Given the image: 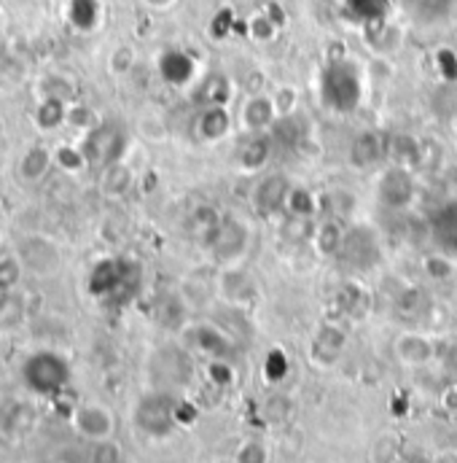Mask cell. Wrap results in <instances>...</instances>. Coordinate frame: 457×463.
<instances>
[{"instance_id":"obj_34","label":"cell","mask_w":457,"mask_h":463,"mask_svg":"<svg viewBox=\"0 0 457 463\" xmlns=\"http://www.w3.org/2000/svg\"><path fill=\"white\" fill-rule=\"evenodd\" d=\"M272 100H275L277 116H280V118H285V116H294V111H296V100H299V95H296V90L283 87V90H277V95H275Z\"/></svg>"},{"instance_id":"obj_35","label":"cell","mask_w":457,"mask_h":463,"mask_svg":"<svg viewBox=\"0 0 457 463\" xmlns=\"http://www.w3.org/2000/svg\"><path fill=\"white\" fill-rule=\"evenodd\" d=\"M210 380L219 383V385H228L234 380V372H231V366H228L224 358H219V361L210 364Z\"/></svg>"},{"instance_id":"obj_6","label":"cell","mask_w":457,"mask_h":463,"mask_svg":"<svg viewBox=\"0 0 457 463\" xmlns=\"http://www.w3.org/2000/svg\"><path fill=\"white\" fill-rule=\"evenodd\" d=\"M247 245H250V230H247V224L239 222V219H234V216H224V222L219 227V234L213 237V242H210L208 250L213 253L216 261L231 267V264H237L245 256Z\"/></svg>"},{"instance_id":"obj_26","label":"cell","mask_w":457,"mask_h":463,"mask_svg":"<svg viewBox=\"0 0 457 463\" xmlns=\"http://www.w3.org/2000/svg\"><path fill=\"white\" fill-rule=\"evenodd\" d=\"M228 100V81L224 76H210L202 84V103L205 106H224Z\"/></svg>"},{"instance_id":"obj_4","label":"cell","mask_w":457,"mask_h":463,"mask_svg":"<svg viewBox=\"0 0 457 463\" xmlns=\"http://www.w3.org/2000/svg\"><path fill=\"white\" fill-rule=\"evenodd\" d=\"M68 364L54 355V353H35L27 364H24V380L33 391L38 393H54L65 385L68 380Z\"/></svg>"},{"instance_id":"obj_30","label":"cell","mask_w":457,"mask_h":463,"mask_svg":"<svg viewBox=\"0 0 457 463\" xmlns=\"http://www.w3.org/2000/svg\"><path fill=\"white\" fill-rule=\"evenodd\" d=\"M269 461V453L266 448L258 442V439H245L239 448H237V456L234 463H266Z\"/></svg>"},{"instance_id":"obj_37","label":"cell","mask_w":457,"mask_h":463,"mask_svg":"<svg viewBox=\"0 0 457 463\" xmlns=\"http://www.w3.org/2000/svg\"><path fill=\"white\" fill-rule=\"evenodd\" d=\"M434 463H457V450H442V453L434 458Z\"/></svg>"},{"instance_id":"obj_19","label":"cell","mask_w":457,"mask_h":463,"mask_svg":"<svg viewBox=\"0 0 457 463\" xmlns=\"http://www.w3.org/2000/svg\"><path fill=\"white\" fill-rule=\"evenodd\" d=\"M344 237H347V232H344V227L340 224V219H337V216L323 219V222L318 224L315 234H312L315 248H318L323 256H337V253L342 250Z\"/></svg>"},{"instance_id":"obj_24","label":"cell","mask_w":457,"mask_h":463,"mask_svg":"<svg viewBox=\"0 0 457 463\" xmlns=\"http://www.w3.org/2000/svg\"><path fill=\"white\" fill-rule=\"evenodd\" d=\"M315 211H318V200L312 197V192L302 186H291V194L285 200V213H291L294 219H307Z\"/></svg>"},{"instance_id":"obj_27","label":"cell","mask_w":457,"mask_h":463,"mask_svg":"<svg viewBox=\"0 0 457 463\" xmlns=\"http://www.w3.org/2000/svg\"><path fill=\"white\" fill-rule=\"evenodd\" d=\"M22 272H24V267L16 253H0V286L3 288H11Z\"/></svg>"},{"instance_id":"obj_9","label":"cell","mask_w":457,"mask_h":463,"mask_svg":"<svg viewBox=\"0 0 457 463\" xmlns=\"http://www.w3.org/2000/svg\"><path fill=\"white\" fill-rule=\"evenodd\" d=\"M277 109H275V100L269 95H250L239 111V121H242V129L250 132V135H261L266 132L275 121H277Z\"/></svg>"},{"instance_id":"obj_16","label":"cell","mask_w":457,"mask_h":463,"mask_svg":"<svg viewBox=\"0 0 457 463\" xmlns=\"http://www.w3.org/2000/svg\"><path fill=\"white\" fill-rule=\"evenodd\" d=\"M65 16L79 33H95L103 22V5L100 0H68Z\"/></svg>"},{"instance_id":"obj_5","label":"cell","mask_w":457,"mask_h":463,"mask_svg":"<svg viewBox=\"0 0 457 463\" xmlns=\"http://www.w3.org/2000/svg\"><path fill=\"white\" fill-rule=\"evenodd\" d=\"M19 261L24 269L41 275V278H49L51 272L60 269L62 264V256H60V248L43 237V234H27L22 242H19V250H16Z\"/></svg>"},{"instance_id":"obj_33","label":"cell","mask_w":457,"mask_h":463,"mask_svg":"<svg viewBox=\"0 0 457 463\" xmlns=\"http://www.w3.org/2000/svg\"><path fill=\"white\" fill-rule=\"evenodd\" d=\"M374 461L377 463L398 461V442H396V437L385 434V437H379V439H377V445H374Z\"/></svg>"},{"instance_id":"obj_36","label":"cell","mask_w":457,"mask_h":463,"mask_svg":"<svg viewBox=\"0 0 457 463\" xmlns=\"http://www.w3.org/2000/svg\"><path fill=\"white\" fill-rule=\"evenodd\" d=\"M140 3L151 11H170L178 0H140Z\"/></svg>"},{"instance_id":"obj_23","label":"cell","mask_w":457,"mask_h":463,"mask_svg":"<svg viewBox=\"0 0 457 463\" xmlns=\"http://www.w3.org/2000/svg\"><path fill=\"white\" fill-rule=\"evenodd\" d=\"M219 291L224 294V299H228V302H242V299L250 294V280H247L245 272H239V269L231 267V269H227V272L221 275Z\"/></svg>"},{"instance_id":"obj_13","label":"cell","mask_w":457,"mask_h":463,"mask_svg":"<svg viewBox=\"0 0 457 463\" xmlns=\"http://www.w3.org/2000/svg\"><path fill=\"white\" fill-rule=\"evenodd\" d=\"M159 73L167 84L173 87H186L194 76H197V62L194 57H189L186 52L181 49H170L162 54L159 60Z\"/></svg>"},{"instance_id":"obj_28","label":"cell","mask_w":457,"mask_h":463,"mask_svg":"<svg viewBox=\"0 0 457 463\" xmlns=\"http://www.w3.org/2000/svg\"><path fill=\"white\" fill-rule=\"evenodd\" d=\"M197 347L221 358L224 355V347H227V340L216 329H210V326H197Z\"/></svg>"},{"instance_id":"obj_32","label":"cell","mask_w":457,"mask_h":463,"mask_svg":"<svg viewBox=\"0 0 457 463\" xmlns=\"http://www.w3.org/2000/svg\"><path fill=\"white\" fill-rule=\"evenodd\" d=\"M89 463H121V448L114 439H103L95 442L92 453H89Z\"/></svg>"},{"instance_id":"obj_39","label":"cell","mask_w":457,"mask_h":463,"mask_svg":"<svg viewBox=\"0 0 457 463\" xmlns=\"http://www.w3.org/2000/svg\"><path fill=\"white\" fill-rule=\"evenodd\" d=\"M0 30H3V24H0Z\"/></svg>"},{"instance_id":"obj_18","label":"cell","mask_w":457,"mask_h":463,"mask_svg":"<svg viewBox=\"0 0 457 463\" xmlns=\"http://www.w3.org/2000/svg\"><path fill=\"white\" fill-rule=\"evenodd\" d=\"M135 184V173L129 170V165H124L121 159L111 162L108 167H103V175H100V189L106 197H124Z\"/></svg>"},{"instance_id":"obj_1","label":"cell","mask_w":457,"mask_h":463,"mask_svg":"<svg viewBox=\"0 0 457 463\" xmlns=\"http://www.w3.org/2000/svg\"><path fill=\"white\" fill-rule=\"evenodd\" d=\"M323 100H329L334 111H352L358 106L360 79L352 65H347V60H334L323 71Z\"/></svg>"},{"instance_id":"obj_10","label":"cell","mask_w":457,"mask_h":463,"mask_svg":"<svg viewBox=\"0 0 457 463\" xmlns=\"http://www.w3.org/2000/svg\"><path fill=\"white\" fill-rule=\"evenodd\" d=\"M51 167H54V148H49L43 143H35V146L24 148L22 156L16 159V175L24 184H41L49 175Z\"/></svg>"},{"instance_id":"obj_2","label":"cell","mask_w":457,"mask_h":463,"mask_svg":"<svg viewBox=\"0 0 457 463\" xmlns=\"http://www.w3.org/2000/svg\"><path fill=\"white\" fill-rule=\"evenodd\" d=\"M137 426L151 437H167L178 426V402L170 393H148L137 404Z\"/></svg>"},{"instance_id":"obj_20","label":"cell","mask_w":457,"mask_h":463,"mask_svg":"<svg viewBox=\"0 0 457 463\" xmlns=\"http://www.w3.org/2000/svg\"><path fill=\"white\" fill-rule=\"evenodd\" d=\"M269 154H272V137L261 132V135H250V140L239 148L237 162L245 170H261L266 165Z\"/></svg>"},{"instance_id":"obj_31","label":"cell","mask_w":457,"mask_h":463,"mask_svg":"<svg viewBox=\"0 0 457 463\" xmlns=\"http://www.w3.org/2000/svg\"><path fill=\"white\" fill-rule=\"evenodd\" d=\"M135 49L132 46H118L114 49V54H111V60H108V68H111V73L114 76H126L132 68H135Z\"/></svg>"},{"instance_id":"obj_29","label":"cell","mask_w":457,"mask_h":463,"mask_svg":"<svg viewBox=\"0 0 457 463\" xmlns=\"http://www.w3.org/2000/svg\"><path fill=\"white\" fill-rule=\"evenodd\" d=\"M277 30H280V24L269 16V11L256 14V16L250 19V35H253L256 41H272V38L277 35Z\"/></svg>"},{"instance_id":"obj_11","label":"cell","mask_w":457,"mask_h":463,"mask_svg":"<svg viewBox=\"0 0 457 463\" xmlns=\"http://www.w3.org/2000/svg\"><path fill=\"white\" fill-rule=\"evenodd\" d=\"M379 197L387 208H406L415 197V181L406 167H393L382 175Z\"/></svg>"},{"instance_id":"obj_15","label":"cell","mask_w":457,"mask_h":463,"mask_svg":"<svg viewBox=\"0 0 457 463\" xmlns=\"http://www.w3.org/2000/svg\"><path fill=\"white\" fill-rule=\"evenodd\" d=\"M387 154V143L377 135V132H363L355 137L352 148H350V162L355 167H371L377 165L382 156Z\"/></svg>"},{"instance_id":"obj_25","label":"cell","mask_w":457,"mask_h":463,"mask_svg":"<svg viewBox=\"0 0 457 463\" xmlns=\"http://www.w3.org/2000/svg\"><path fill=\"white\" fill-rule=\"evenodd\" d=\"M98 124H100V118L89 106H84V103H70L68 106V127L81 129V132H92Z\"/></svg>"},{"instance_id":"obj_8","label":"cell","mask_w":457,"mask_h":463,"mask_svg":"<svg viewBox=\"0 0 457 463\" xmlns=\"http://www.w3.org/2000/svg\"><path fill=\"white\" fill-rule=\"evenodd\" d=\"M291 181L280 173H269L264 175L258 184H256V192H253V205L258 213L264 216H275V213H283L285 211V200L291 194Z\"/></svg>"},{"instance_id":"obj_38","label":"cell","mask_w":457,"mask_h":463,"mask_svg":"<svg viewBox=\"0 0 457 463\" xmlns=\"http://www.w3.org/2000/svg\"><path fill=\"white\" fill-rule=\"evenodd\" d=\"M393 463H404V461H393Z\"/></svg>"},{"instance_id":"obj_40","label":"cell","mask_w":457,"mask_h":463,"mask_svg":"<svg viewBox=\"0 0 457 463\" xmlns=\"http://www.w3.org/2000/svg\"><path fill=\"white\" fill-rule=\"evenodd\" d=\"M231 463H234V461H231Z\"/></svg>"},{"instance_id":"obj_3","label":"cell","mask_w":457,"mask_h":463,"mask_svg":"<svg viewBox=\"0 0 457 463\" xmlns=\"http://www.w3.org/2000/svg\"><path fill=\"white\" fill-rule=\"evenodd\" d=\"M70 426H73V431L79 437H84V439H89L95 445V442H103V439H114L116 418L106 404H100V402H84V404H79L73 410Z\"/></svg>"},{"instance_id":"obj_17","label":"cell","mask_w":457,"mask_h":463,"mask_svg":"<svg viewBox=\"0 0 457 463\" xmlns=\"http://www.w3.org/2000/svg\"><path fill=\"white\" fill-rule=\"evenodd\" d=\"M68 106L70 103H65L60 98H41L38 106H35V111H33L35 127L41 132H54V129L65 127L68 124Z\"/></svg>"},{"instance_id":"obj_21","label":"cell","mask_w":457,"mask_h":463,"mask_svg":"<svg viewBox=\"0 0 457 463\" xmlns=\"http://www.w3.org/2000/svg\"><path fill=\"white\" fill-rule=\"evenodd\" d=\"M344 343H347V337H344L342 329H337V326H323L321 335L315 337L312 353H315V358H321L323 364H334V361L342 355Z\"/></svg>"},{"instance_id":"obj_22","label":"cell","mask_w":457,"mask_h":463,"mask_svg":"<svg viewBox=\"0 0 457 463\" xmlns=\"http://www.w3.org/2000/svg\"><path fill=\"white\" fill-rule=\"evenodd\" d=\"M54 167L57 170H65V173H81L89 167V159L84 154V146H70V143H62L54 148Z\"/></svg>"},{"instance_id":"obj_7","label":"cell","mask_w":457,"mask_h":463,"mask_svg":"<svg viewBox=\"0 0 457 463\" xmlns=\"http://www.w3.org/2000/svg\"><path fill=\"white\" fill-rule=\"evenodd\" d=\"M121 146H124V132H121L116 124L100 121L92 132H87L84 154H87L89 165L108 167L111 162H118V159H121Z\"/></svg>"},{"instance_id":"obj_14","label":"cell","mask_w":457,"mask_h":463,"mask_svg":"<svg viewBox=\"0 0 457 463\" xmlns=\"http://www.w3.org/2000/svg\"><path fill=\"white\" fill-rule=\"evenodd\" d=\"M197 132L202 140H224L231 132V116L227 106H202L200 118H197Z\"/></svg>"},{"instance_id":"obj_12","label":"cell","mask_w":457,"mask_h":463,"mask_svg":"<svg viewBox=\"0 0 457 463\" xmlns=\"http://www.w3.org/2000/svg\"><path fill=\"white\" fill-rule=\"evenodd\" d=\"M396 358L406 366H425L434 361L436 355V347H434V340L420 335V332H404L396 337Z\"/></svg>"}]
</instances>
